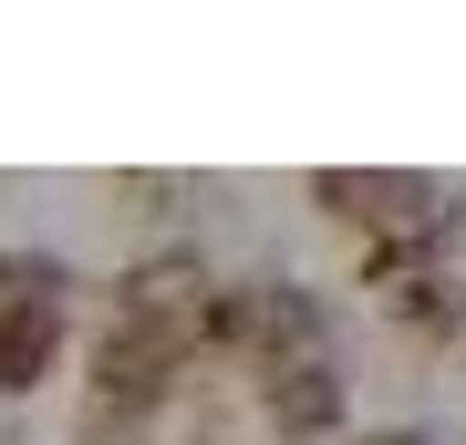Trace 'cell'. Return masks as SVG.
<instances>
[{
    "label": "cell",
    "mask_w": 466,
    "mask_h": 445,
    "mask_svg": "<svg viewBox=\"0 0 466 445\" xmlns=\"http://www.w3.org/2000/svg\"><path fill=\"white\" fill-rule=\"evenodd\" d=\"M363 445H435V435H425V425H373Z\"/></svg>",
    "instance_id": "3"
},
{
    "label": "cell",
    "mask_w": 466,
    "mask_h": 445,
    "mask_svg": "<svg viewBox=\"0 0 466 445\" xmlns=\"http://www.w3.org/2000/svg\"><path fill=\"white\" fill-rule=\"evenodd\" d=\"M259 414L280 425V445H321V435H342L352 394H342L332 352H321V363H269V373H259Z\"/></svg>",
    "instance_id": "1"
},
{
    "label": "cell",
    "mask_w": 466,
    "mask_h": 445,
    "mask_svg": "<svg viewBox=\"0 0 466 445\" xmlns=\"http://www.w3.org/2000/svg\"><path fill=\"white\" fill-rule=\"evenodd\" d=\"M63 311H21V300H0V394H42L52 373H63Z\"/></svg>",
    "instance_id": "2"
}]
</instances>
